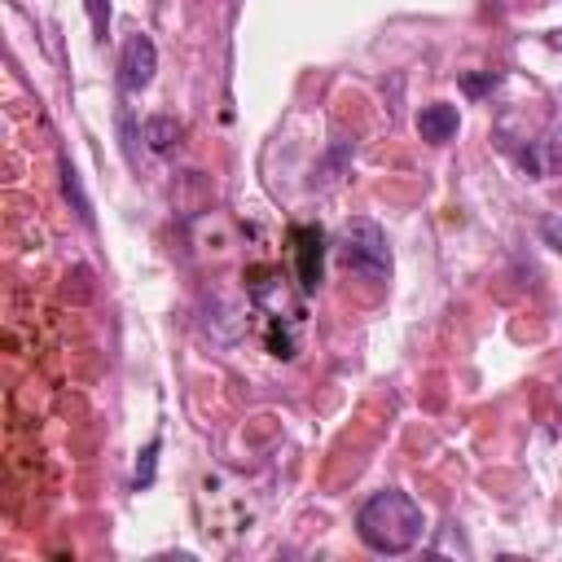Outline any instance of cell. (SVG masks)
<instances>
[{
	"instance_id": "15",
	"label": "cell",
	"mask_w": 562,
	"mask_h": 562,
	"mask_svg": "<svg viewBox=\"0 0 562 562\" xmlns=\"http://www.w3.org/2000/svg\"><path fill=\"white\" fill-rule=\"evenodd\" d=\"M549 44H558V48H562V31H553V35H549Z\"/></svg>"
},
{
	"instance_id": "10",
	"label": "cell",
	"mask_w": 562,
	"mask_h": 562,
	"mask_svg": "<svg viewBox=\"0 0 562 562\" xmlns=\"http://www.w3.org/2000/svg\"><path fill=\"white\" fill-rule=\"evenodd\" d=\"M119 136H123L127 162H136V127H132V105L127 101H119Z\"/></svg>"
},
{
	"instance_id": "4",
	"label": "cell",
	"mask_w": 562,
	"mask_h": 562,
	"mask_svg": "<svg viewBox=\"0 0 562 562\" xmlns=\"http://www.w3.org/2000/svg\"><path fill=\"white\" fill-rule=\"evenodd\" d=\"M154 70H158L154 40L149 35H127L123 40V53H119V88L123 92H140V88H149Z\"/></svg>"
},
{
	"instance_id": "12",
	"label": "cell",
	"mask_w": 562,
	"mask_h": 562,
	"mask_svg": "<svg viewBox=\"0 0 562 562\" xmlns=\"http://www.w3.org/2000/svg\"><path fill=\"white\" fill-rule=\"evenodd\" d=\"M430 549H435V553H461V558H470V549H465V540L457 536V527H448V531H443V540H435Z\"/></svg>"
},
{
	"instance_id": "11",
	"label": "cell",
	"mask_w": 562,
	"mask_h": 562,
	"mask_svg": "<svg viewBox=\"0 0 562 562\" xmlns=\"http://www.w3.org/2000/svg\"><path fill=\"white\" fill-rule=\"evenodd\" d=\"M88 18H92L97 40H105V31H110V0H88Z\"/></svg>"
},
{
	"instance_id": "8",
	"label": "cell",
	"mask_w": 562,
	"mask_h": 562,
	"mask_svg": "<svg viewBox=\"0 0 562 562\" xmlns=\"http://www.w3.org/2000/svg\"><path fill=\"white\" fill-rule=\"evenodd\" d=\"M61 193H66V202L75 206V215H79L83 224H92V206H88V198H83L79 176H75V167H70V162H61Z\"/></svg>"
},
{
	"instance_id": "2",
	"label": "cell",
	"mask_w": 562,
	"mask_h": 562,
	"mask_svg": "<svg viewBox=\"0 0 562 562\" xmlns=\"http://www.w3.org/2000/svg\"><path fill=\"white\" fill-rule=\"evenodd\" d=\"M338 255H342V268L356 272V277H364V281H382L391 272V246H386V233L373 220L342 224Z\"/></svg>"
},
{
	"instance_id": "14",
	"label": "cell",
	"mask_w": 562,
	"mask_h": 562,
	"mask_svg": "<svg viewBox=\"0 0 562 562\" xmlns=\"http://www.w3.org/2000/svg\"><path fill=\"white\" fill-rule=\"evenodd\" d=\"M540 228H544V237L562 250V224H558V215H544V220H540Z\"/></svg>"
},
{
	"instance_id": "1",
	"label": "cell",
	"mask_w": 562,
	"mask_h": 562,
	"mask_svg": "<svg viewBox=\"0 0 562 562\" xmlns=\"http://www.w3.org/2000/svg\"><path fill=\"white\" fill-rule=\"evenodd\" d=\"M422 527H426V518H422V505L408 496V492H400V487H382V492H373L364 505H360V514H356V531H360V540L373 549V553H408L417 540H422Z\"/></svg>"
},
{
	"instance_id": "3",
	"label": "cell",
	"mask_w": 562,
	"mask_h": 562,
	"mask_svg": "<svg viewBox=\"0 0 562 562\" xmlns=\"http://www.w3.org/2000/svg\"><path fill=\"white\" fill-rule=\"evenodd\" d=\"M294 241V272H299V294H312L321 285L325 272V233L316 224H294L290 228Z\"/></svg>"
},
{
	"instance_id": "9",
	"label": "cell",
	"mask_w": 562,
	"mask_h": 562,
	"mask_svg": "<svg viewBox=\"0 0 562 562\" xmlns=\"http://www.w3.org/2000/svg\"><path fill=\"white\" fill-rule=\"evenodd\" d=\"M158 448H162V439L154 435V439L145 443V452H140V461H136V479H132V483H136V492H145V487L154 483V465H158Z\"/></svg>"
},
{
	"instance_id": "13",
	"label": "cell",
	"mask_w": 562,
	"mask_h": 562,
	"mask_svg": "<svg viewBox=\"0 0 562 562\" xmlns=\"http://www.w3.org/2000/svg\"><path fill=\"white\" fill-rule=\"evenodd\" d=\"M487 88H496V75H465V92H487Z\"/></svg>"
},
{
	"instance_id": "6",
	"label": "cell",
	"mask_w": 562,
	"mask_h": 562,
	"mask_svg": "<svg viewBox=\"0 0 562 562\" xmlns=\"http://www.w3.org/2000/svg\"><path fill=\"white\" fill-rule=\"evenodd\" d=\"M457 127H461V119H457V105H426L422 114H417V132H422V140H430V145H443L448 136H457Z\"/></svg>"
},
{
	"instance_id": "7",
	"label": "cell",
	"mask_w": 562,
	"mask_h": 562,
	"mask_svg": "<svg viewBox=\"0 0 562 562\" xmlns=\"http://www.w3.org/2000/svg\"><path fill=\"white\" fill-rule=\"evenodd\" d=\"M176 136H180V123H176L171 114H154V119L145 123V140H149L154 154H167V149L176 145Z\"/></svg>"
},
{
	"instance_id": "5",
	"label": "cell",
	"mask_w": 562,
	"mask_h": 562,
	"mask_svg": "<svg viewBox=\"0 0 562 562\" xmlns=\"http://www.w3.org/2000/svg\"><path fill=\"white\" fill-rule=\"evenodd\" d=\"M514 158H518V167H522L527 176H562V132L549 136V140L522 145Z\"/></svg>"
}]
</instances>
